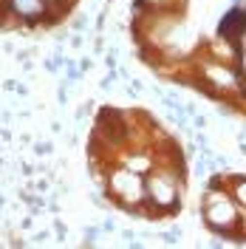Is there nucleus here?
<instances>
[{"mask_svg": "<svg viewBox=\"0 0 246 249\" xmlns=\"http://www.w3.org/2000/svg\"><path fill=\"white\" fill-rule=\"evenodd\" d=\"M77 0H0V31H46L71 15Z\"/></svg>", "mask_w": 246, "mask_h": 249, "instance_id": "nucleus-1", "label": "nucleus"}]
</instances>
